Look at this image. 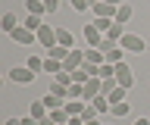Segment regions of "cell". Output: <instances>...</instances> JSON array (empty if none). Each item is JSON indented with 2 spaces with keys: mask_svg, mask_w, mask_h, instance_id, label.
Returning <instances> with one entry per match:
<instances>
[{
  "mask_svg": "<svg viewBox=\"0 0 150 125\" xmlns=\"http://www.w3.org/2000/svg\"><path fill=\"white\" fill-rule=\"evenodd\" d=\"M66 125H69V122H66Z\"/></svg>",
  "mask_w": 150,
  "mask_h": 125,
  "instance_id": "cell-37",
  "label": "cell"
},
{
  "mask_svg": "<svg viewBox=\"0 0 150 125\" xmlns=\"http://www.w3.org/2000/svg\"><path fill=\"white\" fill-rule=\"evenodd\" d=\"M116 81H119L125 91L134 85V72H131V66H128V63H116Z\"/></svg>",
  "mask_w": 150,
  "mask_h": 125,
  "instance_id": "cell-4",
  "label": "cell"
},
{
  "mask_svg": "<svg viewBox=\"0 0 150 125\" xmlns=\"http://www.w3.org/2000/svg\"><path fill=\"white\" fill-rule=\"evenodd\" d=\"M100 41H103V31L94 25V22H88L84 25V44L88 47H100Z\"/></svg>",
  "mask_w": 150,
  "mask_h": 125,
  "instance_id": "cell-8",
  "label": "cell"
},
{
  "mask_svg": "<svg viewBox=\"0 0 150 125\" xmlns=\"http://www.w3.org/2000/svg\"><path fill=\"white\" fill-rule=\"evenodd\" d=\"M91 103L94 106H97V113H100V116H110V109H112V103H110V97H94V100H91Z\"/></svg>",
  "mask_w": 150,
  "mask_h": 125,
  "instance_id": "cell-17",
  "label": "cell"
},
{
  "mask_svg": "<svg viewBox=\"0 0 150 125\" xmlns=\"http://www.w3.org/2000/svg\"><path fill=\"white\" fill-rule=\"evenodd\" d=\"M94 19H112L116 22V13H119V6H112V3H106V0H100V3H94L91 6Z\"/></svg>",
  "mask_w": 150,
  "mask_h": 125,
  "instance_id": "cell-2",
  "label": "cell"
},
{
  "mask_svg": "<svg viewBox=\"0 0 150 125\" xmlns=\"http://www.w3.org/2000/svg\"><path fill=\"white\" fill-rule=\"evenodd\" d=\"M41 100H44L47 109H63V106H66V100H59V97H53V94H44Z\"/></svg>",
  "mask_w": 150,
  "mask_h": 125,
  "instance_id": "cell-19",
  "label": "cell"
},
{
  "mask_svg": "<svg viewBox=\"0 0 150 125\" xmlns=\"http://www.w3.org/2000/svg\"><path fill=\"white\" fill-rule=\"evenodd\" d=\"M53 81H56V85H63V88H72V85H75L72 72H66V69H63V72H59V75H53Z\"/></svg>",
  "mask_w": 150,
  "mask_h": 125,
  "instance_id": "cell-22",
  "label": "cell"
},
{
  "mask_svg": "<svg viewBox=\"0 0 150 125\" xmlns=\"http://www.w3.org/2000/svg\"><path fill=\"white\" fill-rule=\"evenodd\" d=\"M3 125H22V119H6Z\"/></svg>",
  "mask_w": 150,
  "mask_h": 125,
  "instance_id": "cell-34",
  "label": "cell"
},
{
  "mask_svg": "<svg viewBox=\"0 0 150 125\" xmlns=\"http://www.w3.org/2000/svg\"><path fill=\"white\" fill-rule=\"evenodd\" d=\"M128 19H131V3H122L119 13H116V22H122V25H125Z\"/></svg>",
  "mask_w": 150,
  "mask_h": 125,
  "instance_id": "cell-24",
  "label": "cell"
},
{
  "mask_svg": "<svg viewBox=\"0 0 150 125\" xmlns=\"http://www.w3.org/2000/svg\"><path fill=\"white\" fill-rule=\"evenodd\" d=\"M84 125H100V119H97V122H84Z\"/></svg>",
  "mask_w": 150,
  "mask_h": 125,
  "instance_id": "cell-35",
  "label": "cell"
},
{
  "mask_svg": "<svg viewBox=\"0 0 150 125\" xmlns=\"http://www.w3.org/2000/svg\"><path fill=\"white\" fill-rule=\"evenodd\" d=\"M103 94V78H88L84 81V103H91L94 97Z\"/></svg>",
  "mask_w": 150,
  "mask_h": 125,
  "instance_id": "cell-6",
  "label": "cell"
},
{
  "mask_svg": "<svg viewBox=\"0 0 150 125\" xmlns=\"http://www.w3.org/2000/svg\"><path fill=\"white\" fill-rule=\"evenodd\" d=\"M110 116H112V119H128V116H131V103H128V100H122V103H112Z\"/></svg>",
  "mask_w": 150,
  "mask_h": 125,
  "instance_id": "cell-11",
  "label": "cell"
},
{
  "mask_svg": "<svg viewBox=\"0 0 150 125\" xmlns=\"http://www.w3.org/2000/svg\"><path fill=\"white\" fill-rule=\"evenodd\" d=\"M100 125H103V122H100Z\"/></svg>",
  "mask_w": 150,
  "mask_h": 125,
  "instance_id": "cell-38",
  "label": "cell"
},
{
  "mask_svg": "<svg viewBox=\"0 0 150 125\" xmlns=\"http://www.w3.org/2000/svg\"><path fill=\"white\" fill-rule=\"evenodd\" d=\"M131 125H150V119H147V116H141V119H134Z\"/></svg>",
  "mask_w": 150,
  "mask_h": 125,
  "instance_id": "cell-33",
  "label": "cell"
},
{
  "mask_svg": "<svg viewBox=\"0 0 150 125\" xmlns=\"http://www.w3.org/2000/svg\"><path fill=\"white\" fill-rule=\"evenodd\" d=\"M50 122H53V125H66V122H69L66 106H63V109H50Z\"/></svg>",
  "mask_w": 150,
  "mask_h": 125,
  "instance_id": "cell-21",
  "label": "cell"
},
{
  "mask_svg": "<svg viewBox=\"0 0 150 125\" xmlns=\"http://www.w3.org/2000/svg\"><path fill=\"white\" fill-rule=\"evenodd\" d=\"M84 100H66V113H69V119H72V116H81L84 113Z\"/></svg>",
  "mask_w": 150,
  "mask_h": 125,
  "instance_id": "cell-18",
  "label": "cell"
},
{
  "mask_svg": "<svg viewBox=\"0 0 150 125\" xmlns=\"http://www.w3.org/2000/svg\"><path fill=\"white\" fill-rule=\"evenodd\" d=\"M25 10H28V16H44L47 6H44V0H25Z\"/></svg>",
  "mask_w": 150,
  "mask_h": 125,
  "instance_id": "cell-16",
  "label": "cell"
},
{
  "mask_svg": "<svg viewBox=\"0 0 150 125\" xmlns=\"http://www.w3.org/2000/svg\"><path fill=\"white\" fill-rule=\"evenodd\" d=\"M72 78H75V85H84V81H88L91 75H88L84 69H75V72H72Z\"/></svg>",
  "mask_w": 150,
  "mask_h": 125,
  "instance_id": "cell-30",
  "label": "cell"
},
{
  "mask_svg": "<svg viewBox=\"0 0 150 125\" xmlns=\"http://www.w3.org/2000/svg\"><path fill=\"white\" fill-rule=\"evenodd\" d=\"M72 3V10L75 13H84V10H91V0H69Z\"/></svg>",
  "mask_w": 150,
  "mask_h": 125,
  "instance_id": "cell-28",
  "label": "cell"
},
{
  "mask_svg": "<svg viewBox=\"0 0 150 125\" xmlns=\"http://www.w3.org/2000/svg\"><path fill=\"white\" fill-rule=\"evenodd\" d=\"M28 113L35 116L38 122H44L47 116H50V109H47V106H44V100H35V103H31V109H28Z\"/></svg>",
  "mask_w": 150,
  "mask_h": 125,
  "instance_id": "cell-15",
  "label": "cell"
},
{
  "mask_svg": "<svg viewBox=\"0 0 150 125\" xmlns=\"http://www.w3.org/2000/svg\"><path fill=\"white\" fill-rule=\"evenodd\" d=\"M22 125H41V122H38L35 116H25V119H22Z\"/></svg>",
  "mask_w": 150,
  "mask_h": 125,
  "instance_id": "cell-32",
  "label": "cell"
},
{
  "mask_svg": "<svg viewBox=\"0 0 150 125\" xmlns=\"http://www.w3.org/2000/svg\"><path fill=\"white\" fill-rule=\"evenodd\" d=\"M22 25H25L28 31H35V35H38V31H41V25H44V19H41V16H25V22H22Z\"/></svg>",
  "mask_w": 150,
  "mask_h": 125,
  "instance_id": "cell-20",
  "label": "cell"
},
{
  "mask_svg": "<svg viewBox=\"0 0 150 125\" xmlns=\"http://www.w3.org/2000/svg\"><path fill=\"white\" fill-rule=\"evenodd\" d=\"M125 3H128V0H125Z\"/></svg>",
  "mask_w": 150,
  "mask_h": 125,
  "instance_id": "cell-36",
  "label": "cell"
},
{
  "mask_svg": "<svg viewBox=\"0 0 150 125\" xmlns=\"http://www.w3.org/2000/svg\"><path fill=\"white\" fill-rule=\"evenodd\" d=\"M9 81H16V85H31V81H35V72L28 66H16V69H9Z\"/></svg>",
  "mask_w": 150,
  "mask_h": 125,
  "instance_id": "cell-5",
  "label": "cell"
},
{
  "mask_svg": "<svg viewBox=\"0 0 150 125\" xmlns=\"http://www.w3.org/2000/svg\"><path fill=\"white\" fill-rule=\"evenodd\" d=\"M56 44H59V47H69V50H75V38H72V31L56 28Z\"/></svg>",
  "mask_w": 150,
  "mask_h": 125,
  "instance_id": "cell-12",
  "label": "cell"
},
{
  "mask_svg": "<svg viewBox=\"0 0 150 125\" xmlns=\"http://www.w3.org/2000/svg\"><path fill=\"white\" fill-rule=\"evenodd\" d=\"M16 28H19V16H16V13H3V16H0V31L13 35Z\"/></svg>",
  "mask_w": 150,
  "mask_h": 125,
  "instance_id": "cell-10",
  "label": "cell"
},
{
  "mask_svg": "<svg viewBox=\"0 0 150 125\" xmlns=\"http://www.w3.org/2000/svg\"><path fill=\"white\" fill-rule=\"evenodd\" d=\"M63 66H66V72H75V69H81V66H84V50H78V47H75L72 53L63 59Z\"/></svg>",
  "mask_w": 150,
  "mask_h": 125,
  "instance_id": "cell-9",
  "label": "cell"
},
{
  "mask_svg": "<svg viewBox=\"0 0 150 125\" xmlns=\"http://www.w3.org/2000/svg\"><path fill=\"white\" fill-rule=\"evenodd\" d=\"M100 78H116V66H112V63H103L100 66Z\"/></svg>",
  "mask_w": 150,
  "mask_h": 125,
  "instance_id": "cell-27",
  "label": "cell"
},
{
  "mask_svg": "<svg viewBox=\"0 0 150 125\" xmlns=\"http://www.w3.org/2000/svg\"><path fill=\"white\" fill-rule=\"evenodd\" d=\"M81 119H84V122H97V119H100L97 106H94V103H88V106H84V113H81Z\"/></svg>",
  "mask_w": 150,
  "mask_h": 125,
  "instance_id": "cell-23",
  "label": "cell"
},
{
  "mask_svg": "<svg viewBox=\"0 0 150 125\" xmlns=\"http://www.w3.org/2000/svg\"><path fill=\"white\" fill-rule=\"evenodd\" d=\"M25 66L38 75V72H44V59H41V56H28V63H25Z\"/></svg>",
  "mask_w": 150,
  "mask_h": 125,
  "instance_id": "cell-25",
  "label": "cell"
},
{
  "mask_svg": "<svg viewBox=\"0 0 150 125\" xmlns=\"http://www.w3.org/2000/svg\"><path fill=\"white\" fill-rule=\"evenodd\" d=\"M63 59H53V56H47L44 59V72H47V75H59V72H63Z\"/></svg>",
  "mask_w": 150,
  "mask_h": 125,
  "instance_id": "cell-13",
  "label": "cell"
},
{
  "mask_svg": "<svg viewBox=\"0 0 150 125\" xmlns=\"http://www.w3.org/2000/svg\"><path fill=\"white\" fill-rule=\"evenodd\" d=\"M103 38H110V41H116V44H119V41L125 38V25H122V22H112V25H110V31H106Z\"/></svg>",
  "mask_w": 150,
  "mask_h": 125,
  "instance_id": "cell-14",
  "label": "cell"
},
{
  "mask_svg": "<svg viewBox=\"0 0 150 125\" xmlns=\"http://www.w3.org/2000/svg\"><path fill=\"white\" fill-rule=\"evenodd\" d=\"M44 6H47V13H56L59 10V0H44Z\"/></svg>",
  "mask_w": 150,
  "mask_h": 125,
  "instance_id": "cell-31",
  "label": "cell"
},
{
  "mask_svg": "<svg viewBox=\"0 0 150 125\" xmlns=\"http://www.w3.org/2000/svg\"><path fill=\"white\" fill-rule=\"evenodd\" d=\"M9 38L16 41V44H25V47H31V44H38V35H35V31H28L25 25H19V28L13 31Z\"/></svg>",
  "mask_w": 150,
  "mask_h": 125,
  "instance_id": "cell-7",
  "label": "cell"
},
{
  "mask_svg": "<svg viewBox=\"0 0 150 125\" xmlns=\"http://www.w3.org/2000/svg\"><path fill=\"white\" fill-rule=\"evenodd\" d=\"M119 47L125 50V53H144V38H141V35H131V31H125V38L119 41Z\"/></svg>",
  "mask_w": 150,
  "mask_h": 125,
  "instance_id": "cell-1",
  "label": "cell"
},
{
  "mask_svg": "<svg viewBox=\"0 0 150 125\" xmlns=\"http://www.w3.org/2000/svg\"><path fill=\"white\" fill-rule=\"evenodd\" d=\"M69 53H72V50H69V47H59V44H56L53 50H47V56H53V59H66Z\"/></svg>",
  "mask_w": 150,
  "mask_h": 125,
  "instance_id": "cell-26",
  "label": "cell"
},
{
  "mask_svg": "<svg viewBox=\"0 0 150 125\" xmlns=\"http://www.w3.org/2000/svg\"><path fill=\"white\" fill-rule=\"evenodd\" d=\"M38 44L44 50H53L56 47V28L53 25H41V31H38Z\"/></svg>",
  "mask_w": 150,
  "mask_h": 125,
  "instance_id": "cell-3",
  "label": "cell"
},
{
  "mask_svg": "<svg viewBox=\"0 0 150 125\" xmlns=\"http://www.w3.org/2000/svg\"><path fill=\"white\" fill-rule=\"evenodd\" d=\"M122 100H125V88H116V91H112V94H110V103H122Z\"/></svg>",
  "mask_w": 150,
  "mask_h": 125,
  "instance_id": "cell-29",
  "label": "cell"
}]
</instances>
